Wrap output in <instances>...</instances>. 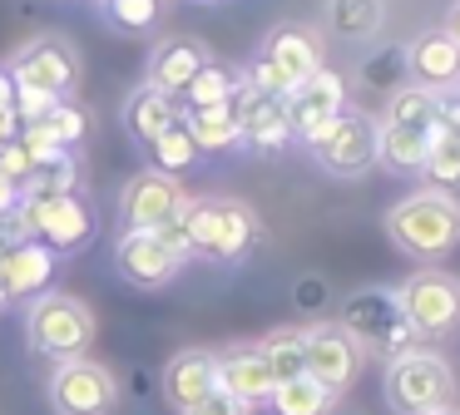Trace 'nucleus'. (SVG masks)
<instances>
[{
	"instance_id": "f257e3e1",
	"label": "nucleus",
	"mask_w": 460,
	"mask_h": 415,
	"mask_svg": "<svg viewBox=\"0 0 460 415\" xmlns=\"http://www.w3.org/2000/svg\"><path fill=\"white\" fill-rule=\"evenodd\" d=\"M386 237L396 252L416 262H440L450 247H460V203L450 193L420 188L386 208Z\"/></svg>"
},
{
	"instance_id": "f03ea898",
	"label": "nucleus",
	"mask_w": 460,
	"mask_h": 415,
	"mask_svg": "<svg viewBox=\"0 0 460 415\" xmlns=\"http://www.w3.org/2000/svg\"><path fill=\"white\" fill-rule=\"evenodd\" d=\"M337 326L361 346V356L371 351L381 361H396V356L426 346V336L401 316L396 287H357V292H347L337 306Z\"/></svg>"
},
{
	"instance_id": "7ed1b4c3",
	"label": "nucleus",
	"mask_w": 460,
	"mask_h": 415,
	"mask_svg": "<svg viewBox=\"0 0 460 415\" xmlns=\"http://www.w3.org/2000/svg\"><path fill=\"white\" fill-rule=\"evenodd\" d=\"M183 233H189L193 257H208V262H243L258 243V213L248 203H233V198H189L179 213Z\"/></svg>"
},
{
	"instance_id": "20e7f679",
	"label": "nucleus",
	"mask_w": 460,
	"mask_h": 415,
	"mask_svg": "<svg viewBox=\"0 0 460 415\" xmlns=\"http://www.w3.org/2000/svg\"><path fill=\"white\" fill-rule=\"evenodd\" d=\"M25 336L40 356L50 361H75V356H90L94 341V312L70 292H40L25 316Z\"/></svg>"
},
{
	"instance_id": "39448f33",
	"label": "nucleus",
	"mask_w": 460,
	"mask_h": 415,
	"mask_svg": "<svg viewBox=\"0 0 460 415\" xmlns=\"http://www.w3.org/2000/svg\"><path fill=\"white\" fill-rule=\"evenodd\" d=\"M381 391H386V405L396 415H430L456 401V375L436 351H406L396 361H386Z\"/></svg>"
},
{
	"instance_id": "423d86ee",
	"label": "nucleus",
	"mask_w": 460,
	"mask_h": 415,
	"mask_svg": "<svg viewBox=\"0 0 460 415\" xmlns=\"http://www.w3.org/2000/svg\"><path fill=\"white\" fill-rule=\"evenodd\" d=\"M21 223L31 243H45L60 257L94 237V208L80 193H21Z\"/></svg>"
},
{
	"instance_id": "0eeeda50",
	"label": "nucleus",
	"mask_w": 460,
	"mask_h": 415,
	"mask_svg": "<svg viewBox=\"0 0 460 415\" xmlns=\"http://www.w3.org/2000/svg\"><path fill=\"white\" fill-rule=\"evenodd\" d=\"M307 148L332 178H361L376 163V119L367 109H341Z\"/></svg>"
},
{
	"instance_id": "6e6552de",
	"label": "nucleus",
	"mask_w": 460,
	"mask_h": 415,
	"mask_svg": "<svg viewBox=\"0 0 460 415\" xmlns=\"http://www.w3.org/2000/svg\"><path fill=\"white\" fill-rule=\"evenodd\" d=\"M119 405V381H114L110 366L90 361V356H75L60 361L50 375V411L55 415H110Z\"/></svg>"
},
{
	"instance_id": "1a4fd4ad",
	"label": "nucleus",
	"mask_w": 460,
	"mask_h": 415,
	"mask_svg": "<svg viewBox=\"0 0 460 415\" xmlns=\"http://www.w3.org/2000/svg\"><path fill=\"white\" fill-rule=\"evenodd\" d=\"M396 306L420 336H446L460 322V282L450 272L420 267V272H411L396 287Z\"/></svg>"
},
{
	"instance_id": "9d476101",
	"label": "nucleus",
	"mask_w": 460,
	"mask_h": 415,
	"mask_svg": "<svg viewBox=\"0 0 460 415\" xmlns=\"http://www.w3.org/2000/svg\"><path fill=\"white\" fill-rule=\"evenodd\" d=\"M11 79L21 89H40L50 99H70L75 84H80V55H75L70 40L40 35L11 59Z\"/></svg>"
},
{
	"instance_id": "9b49d317",
	"label": "nucleus",
	"mask_w": 460,
	"mask_h": 415,
	"mask_svg": "<svg viewBox=\"0 0 460 415\" xmlns=\"http://www.w3.org/2000/svg\"><path fill=\"white\" fill-rule=\"evenodd\" d=\"M189 193H183L179 178L159 173V168H144L124 183V198H119V217H124V233H159L164 223L183 213Z\"/></svg>"
},
{
	"instance_id": "f8f14e48",
	"label": "nucleus",
	"mask_w": 460,
	"mask_h": 415,
	"mask_svg": "<svg viewBox=\"0 0 460 415\" xmlns=\"http://www.w3.org/2000/svg\"><path fill=\"white\" fill-rule=\"evenodd\" d=\"M282 109H288V134L302 138V144H312V138L347 109V79H341L337 69L322 65L317 75H307L302 84L288 89Z\"/></svg>"
},
{
	"instance_id": "ddd939ff",
	"label": "nucleus",
	"mask_w": 460,
	"mask_h": 415,
	"mask_svg": "<svg viewBox=\"0 0 460 415\" xmlns=\"http://www.w3.org/2000/svg\"><path fill=\"white\" fill-rule=\"evenodd\" d=\"M302 336H307V375L317 385H327L332 395H341L361 371V346L351 341L337 322L302 326Z\"/></svg>"
},
{
	"instance_id": "4468645a",
	"label": "nucleus",
	"mask_w": 460,
	"mask_h": 415,
	"mask_svg": "<svg viewBox=\"0 0 460 415\" xmlns=\"http://www.w3.org/2000/svg\"><path fill=\"white\" fill-rule=\"evenodd\" d=\"M213 385L228 391L238 405L258 411V405L272 401V385L278 381H272L258 346H228V351H213Z\"/></svg>"
},
{
	"instance_id": "2eb2a0df",
	"label": "nucleus",
	"mask_w": 460,
	"mask_h": 415,
	"mask_svg": "<svg viewBox=\"0 0 460 415\" xmlns=\"http://www.w3.org/2000/svg\"><path fill=\"white\" fill-rule=\"evenodd\" d=\"M406 79L430 94H450L460 84V45L446 30H420L406 45Z\"/></svg>"
},
{
	"instance_id": "dca6fc26",
	"label": "nucleus",
	"mask_w": 460,
	"mask_h": 415,
	"mask_svg": "<svg viewBox=\"0 0 460 415\" xmlns=\"http://www.w3.org/2000/svg\"><path fill=\"white\" fill-rule=\"evenodd\" d=\"M114 267H119V277L134 287H164V282L179 277L183 262L159 243V233H124L119 243H114Z\"/></svg>"
},
{
	"instance_id": "f3484780",
	"label": "nucleus",
	"mask_w": 460,
	"mask_h": 415,
	"mask_svg": "<svg viewBox=\"0 0 460 415\" xmlns=\"http://www.w3.org/2000/svg\"><path fill=\"white\" fill-rule=\"evenodd\" d=\"M203 65H208V49H203L199 40H189V35L159 40L154 55H149V69H144V84L159 89V94H169V99H179Z\"/></svg>"
},
{
	"instance_id": "a211bd4d",
	"label": "nucleus",
	"mask_w": 460,
	"mask_h": 415,
	"mask_svg": "<svg viewBox=\"0 0 460 415\" xmlns=\"http://www.w3.org/2000/svg\"><path fill=\"white\" fill-rule=\"evenodd\" d=\"M233 114H238V128H243V144L258 148V154H278L288 144V109L282 99H268V94H252L248 84H238L233 94Z\"/></svg>"
},
{
	"instance_id": "6ab92c4d",
	"label": "nucleus",
	"mask_w": 460,
	"mask_h": 415,
	"mask_svg": "<svg viewBox=\"0 0 460 415\" xmlns=\"http://www.w3.org/2000/svg\"><path fill=\"white\" fill-rule=\"evenodd\" d=\"M258 59H268L288 84H302L307 75L322 69V45H317V35H312L307 25H278V30H268Z\"/></svg>"
},
{
	"instance_id": "aec40b11",
	"label": "nucleus",
	"mask_w": 460,
	"mask_h": 415,
	"mask_svg": "<svg viewBox=\"0 0 460 415\" xmlns=\"http://www.w3.org/2000/svg\"><path fill=\"white\" fill-rule=\"evenodd\" d=\"M159 385H164V401H169L179 415H189L193 405L213 391V351L189 346V351L169 356V366L159 371Z\"/></svg>"
},
{
	"instance_id": "412c9836",
	"label": "nucleus",
	"mask_w": 460,
	"mask_h": 415,
	"mask_svg": "<svg viewBox=\"0 0 460 415\" xmlns=\"http://www.w3.org/2000/svg\"><path fill=\"white\" fill-rule=\"evenodd\" d=\"M55 277V252L45 243H21L0 257V287H5V302H21V296H40Z\"/></svg>"
},
{
	"instance_id": "4be33fe9",
	"label": "nucleus",
	"mask_w": 460,
	"mask_h": 415,
	"mask_svg": "<svg viewBox=\"0 0 460 415\" xmlns=\"http://www.w3.org/2000/svg\"><path fill=\"white\" fill-rule=\"evenodd\" d=\"M179 119H183L179 99L159 94V89H149V84H139V89L129 94V104H124V128H129V134L139 138L144 148H149L169 124H179Z\"/></svg>"
},
{
	"instance_id": "5701e85b",
	"label": "nucleus",
	"mask_w": 460,
	"mask_h": 415,
	"mask_svg": "<svg viewBox=\"0 0 460 415\" xmlns=\"http://www.w3.org/2000/svg\"><path fill=\"white\" fill-rule=\"evenodd\" d=\"M183 128L193 134L199 154H228V148L243 144V128H238V114H233V99L228 104H208V109H183Z\"/></svg>"
},
{
	"instance_id": "b1692460",
	"label": "nucleus",
	"mask_w": 460,
	"mask_h": 415,
	"mask_svg": "<svg viewBox=\"0 0 460 415\" xmlns=\"http://www.w3.org/2000/svg\"><path fill=\"white\" fill-rule=\"evenodd\" d=\"M426 148H430V134L420 128H401V124H381L376 119V163L391 168V173H420L426 163Z\"/></svg>"
},
{
	"instance_id": "393cba45",
	"label": "nucleus",
	"mask_w": 460,
	"mask_h": 415,
	"mask_svg": "<svg viewBox=\"0 0 460 415\" xmlns=\"http://www.w3.org/2000/svg\"><path fill=\"white\" fill-rule=\"evenodd\" d=\"M262 361H268L272 381H297V375H307V336H302V326H278V331H268L258 341Z\"/></svg>"
},
{
	"instance_id": "a878e982",
	"label": "nucleus",
	"mask_w": 460,
	"mask_h": 415,
	"mask_svg": "<svg viewBox=\"0 0 460 415\" xmlns=\"http://www.w3.org/2000/svg\"><path fill=\"white\" fill-rule=\"evenodd\" d=\"M386 25L381 0H327V30L337 40H376Z\"/></svg>"
},
{
	"instance_id": "bb28decb",
	"label": "nucleus",
	"mask_w": 460,
	"mask_h": 415,
	"mask_svg": "<svg viewBox=\"0 0 460 415\" xmlns=\"http://www.w3.org/2000/svg\"><path fill=\"white\" fill-rule=\"evenodd\" d=\"M401 84H411L406 79V45H376L361 59V89H367V94L391 99Z\"/></svg>"
},
{
	"instance_id": "cd10ccee",
	"label": "nucleus",
	"mask_w": 460,
	"mask_h": 415,
	"mask_svg": "<svg viewBox=\"0 0 460 415\" xmlns=\"http://www.w3.org/2000/svg\"><path fill=\"white\" fill-rule=\"evenodd\" d=\"M420 178H426L436 193L460 188V134L430 128V148H426V163H420Z\"/></svg>"
},
{
	"instance_id": "c85d7f7f",
	"label": "nucleus",
	"mask_w": 460,
	"mask_h": 415,
	"mask_svg": "<svg viewBox=\"0 0 460 415\" xmlns=\"http://www.w3.org/2000/svg\"><path fill=\"white\" fill-rule=\"evenodd\" d=\"M381 124H401V128H420V134H430V128H436V94L420 89V84H401L396 94L386 99Z\"/></svg>"
},
{
	"instance_id": "c756f323",
	"label": "nucleus",
	"mask_w": 460,
	"mask_h": 415,
	"mask_svg": "<svg viewBox=\"0 0 460 415\" xmlns=\"http://www.w3.org/2000/svg\"><path fill=\"white\" fill-rule=\"evenodd\" d=\"M332 401H337V395H332L327 385H317L312 375H297V381L272 385V401H268V405H272L278 415H327Z\"/></svg>"
},
{
	"instance_id": "7c9ffc66",
	"label": "nucleus",
	"mask_w": 460,
	"mask_h": 415,
	"mask_svg": "<svg viewBox=\"0 0 460 415\" xmlns=\"http://www.w3.org/2000/svg\"><path fill=\"white\" fill-rule=\"evenodd\" d=\"M149 163L159 168V173H169V178L189 173V168L199 163V144H193V134L183 128V119H179V124H169V128H164V134L149 144Z\"/></svg>"
},
{
	"instance_id": "2f4dec72",
	"label": "nucleus",
	"mask_w": 460,
	"mask_h": 415,
	"mask_svg": "<svg viewBox=\"0 0 460 415\" xmlns=\"http://www.w3.org/2000/svg\"><path fill=\"white\" fill-rule=\"evenodd\" d=\"M238 84H243V75H233L228 65H213V59H208V65H203L199 75H193V84L179 94V99H183L179 109H208V104H228V99L238 94Z\"/></svg>"
},
{
	"instance_id": "473e14b6",
	"label": "nucleus",
	"mask_w": 460,
	"mask_h": 415,
	"mask_svg": "<svg viewBox=\"0 0 460 415\" xmlns=\"http://www.w3.org/2000/svg\"><path fill=\"white\" fill-rule=\"evenodd\" d=\"M100 10L119 35H149L164 15V0H100Z\"/></svg>"
},
{
	"instance_id": "72a5a7b5",
	"label": "nucleus",
	"mask_w": 460,
	"mask_h": 415,
	"mask_svg": "<svg viewBox=\"0 0 460 415\" xmlns=\"http://www.w3.org/2000/svg\"><path fill=\"white\" fill-rule=\"evenodd\" d=\"M21 193H80V158L60 154V158H50V163H40L25 178Z\"/></svg>"
},
{
	"instance_id": "f704fd0d",
	"label": "nucleus",
	"mask_w": 460,
	"mask_h": 415,
	"mask_svg": "<svg viewBox=\"0 0 460 415\" xmlns=\"http://www.w3.org/2000/svg\"><path fill=\"white\" fill-rule=\"evenodd\" d=\"M40 124L50 128V138H55L60 148H70V154H75V144H80V138L90 134V119H84V109H80V104H70V99H60V104H55L50 114L40 119Z\"/></svg>"
},
{
	"instance_id": "c9c22d12",
	"label": "nucleus",
	"mask_w": 460,
	"mask_h": 415,
	"mask_svg": "<svg viewBox=\"0 0 460 415\" xmlns=\"http://www.w3.org/2000/svg\"><path fill=\"white\" fill-rule=\"evenodd\" d=\"M15 138H21V148L31 154V163H35V168L50 163V158H60V154H70V148L55 144L50 128H45V124H21V134H15Z\"/></svg>"
},
{
	"instance_id": "e433bc0d",
	"label": "nucleus",
	"mask_w": 460,
	"mask_h": 415,
	"mask_svg": "<svg viewBox=\"0 0 460 415\" xmlns=\"http://www.w3.org/2000/svg\"><path fill=\"white\" fill-rule=\"evenodd\" d=\"M0 173L11 178V183H21V188H25V178L35 173V163H31V154L21 148V138H11V144L0 148Z\"/></svg>"
},
{
	"instance_id": "4c0bfd02",
	"label": "nucleus",
	"mask_w": 460,
	"mask_h": 415,
	"mask_svg": "<svg viewBox=\"0 0 460 415\" xmlns=\"http://www.w3.org/2000/svg\"><path fill=\"white\" fill-rule=\"evenodd\" d=\"M189 415H248V405H238V401H233L228 391H218V385H213V391L203 395V401L193 405Z\"/></svg>"
},
{
	"instance_id": "58836bf2",
	"label": "nucleus",
	"mask_w": 460,
	"mask_h": 415,
	"mask_svg": "<svg viewBox=\"0 0 460 415\" xmlns=\"http://www.w3.org/2000/svg\"><path fill=\"white\" fill-rule=\"evenodd\" d=\"M292 302H297L302 312H322V306H327V282H322V277H302V282L292 287Z\"/></svg>"
},
{
	"instance_id": "ea45409f",
	"label": "nucleus",
	"mask_w": 460,
	"mask_h": 415,
	"mask_svg": "<svg viewBox=\"0 0 460 415\" xmlns=\"http://www.w3.org/2000/svg\"><path fill=\"white\" fill-rule=\"evenodd\" d=\"M436 128H446V134H460V89H450V94H436Z\"/></svg>"
},
{
	"instance_id": "a19ab883",
	"label": "nucleus",
	"mask_w": 460,
	"mask_h": 415,
	"mask_svg": "<svg viewBox=\"0 0 460 415\" xmlns=\"http://www.w3.org/2000/svg\"><path fill=\"white\" fill-rule=\"evenodd\" d=\"M159 243L169 247V252L179 257V262H189V257H193V247H189V233H183V223H179V217L159 227Z\"/></svg>"
},
{
	"instance_id": "79ce46f5",
	"label": "nucleus",
	"mask_w": 460,
	"mask_h": 415,
	"mask_svg": "<svg viewBox=\"0 0 460 415\" xmlns=\"http://www.w3.org/2000/svg\"><path fill=\"white\" fill-rule=\"evenodd\" d=\"M15 208H21V183H11V178L0 173V217L15 213Z\"/></svg>"
},
{
	"instance_id": "37998d69",
	"label": "nucleus",
	"mask_w": 460,
	"mask_h": 415,
	"mask_svg": "<svg viewBox=\"0 0 460 415\" xmlns=\"http://www.w3.org/2000/svg\"><path fill=\"white\" fill-rule=\"evenodd\" d=\"M0 114H15V79L11 69H0ZM21 124V119H15Z\"/></svg>"
},
{
	"instance_id": "c03bdc74",
	"label": "nucleus",
	"mask_w": 460,
	"mask_h": 415,
	"mask_svg": "<svg viewBox=\"0 0 460 415\" xmlns=\"http://www.w3.org/2000/svg\"><path fill=\"white\" fill-rule=\"evenodd\" d=\"M15 134H21V124H15V114H0V148L11 144Z\"/></svg>"
},
{
	"instance_id": "a18cd8bd",
	"label": "nucleus",
	"mask_w": 460,
	"mask_h": 415,
	"mask_svg": "<svg viewBox=\"0 0 460 415\" xmlns=\"http://www.w3.org/2000/svg\"><path fill=\"white\" fill-rule=\"evenodd\" d=\"M440 30H446V35H450V40H456V45H460V0H456V5H450V15H446V25H440Z\"/></svg>"
},
{
	"instance_id": "49530a36",
	"label": "nucleus",
	"mask_w": 460,
	"mask_h": 415,
	"mask_svg": "<svg viewBox=\"0 0 460 415\" xmlns=\"http://www.w3.org/2000/svg\"><path fill=\"white\" fill-rule=\"evenodd\" d=\"M430 415H460V405L450 401V405H440V411H430Z\"/></svg>"
},
{
	"instance_id": "de8ad7c7",
	"label": "nucleus",
	"mask_w": 460,
	"mask_h": 415,
	"mask_svg": "<svg viewBox=\"0 0 460 415\" xmlns=\"http://www.w3.org/2000/svg\"><path fill=\"white\" fill-rule=\"evenodd\" d=\"M0 306H5V287H0Z\"/></svg>"
}]
</instances>
